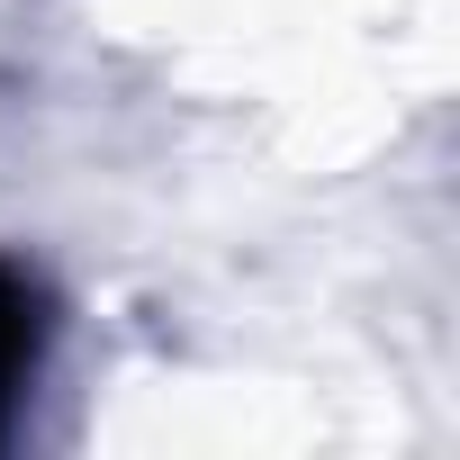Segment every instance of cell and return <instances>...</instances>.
I'll return each instance as SVG.
<instances>
[{"label": "cell", "instance_id": "6da1fadb", "mask_svg": "<svg viewBox=\"0 0 460 460\" xmlns=\"http://www.w3.org/2000/svg\"><path fill=\"white\" fill-rule=\"evenodd\" d=\"M46 352H55V298H46V280L28 262L0 253V442H10V424L28 415Z\"/></svg>", "mask_w": 460, "mask_h": 460}]
</instances>
